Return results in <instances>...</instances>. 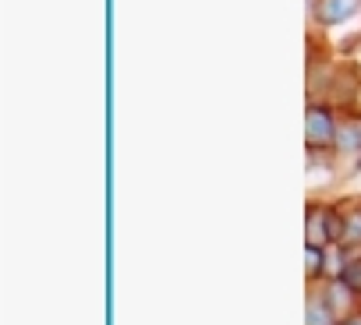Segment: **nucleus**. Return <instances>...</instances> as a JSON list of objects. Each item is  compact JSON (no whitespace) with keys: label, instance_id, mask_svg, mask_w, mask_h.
<instances>
[{"label":"nucleus","instance_id":"obj_1","mask_svg":"<svg viewBox=\"0 0 361 325\" xmlns=\"http://www.w3.org/2000/svg\"><path fill=\"white\" fill-rule=\"evenodd\" d=\"M305 138H308L312 148H326V145L336 141V127H333L329 110H322V106H308V113H305Z\"/></svg>","mask_w":361,"mask_h":325},{"label":"nucleus","instance_id":"obj_2","mask_svg":"<svg viewBox=\"0 0 361 325\" xmlns=\"http://www.w3.org/2000/svg\"><path fill=\"white\" fill-rule=\"evenodd\" d=\"M357 4H361V0H319L315 15H319L322 25H336V22L350 18V15L357 11Z\"/></svg>","mask_w":361,"mask_h":325},{"label":"nucleus","instance_id":"obj_3","mask_svg":"<svg viewBox=\"0 0 361 325\" xmlns=\"http://www.w3.org/2000/svg\"><path fill=\"white\" fill-rule=\"evenodd\" d=\"M305 325H333V307H329V304H322V300H308Z\"/></svg>","mask_w":361,"mask_h":325},{"label":"nucleus","instance_id":"obj_4","mask_svg":"<svg viewBox=\"0 0 361 325\" xmlns=\"http://www.w3.org/2000/svg\"><path fill=\"white\" fill-rule=\"evenodd\" d=\"M340 279L361 297V258H354V262H343V272H340Z\"/></svg>","mask_w":361,"mask_h":325},{"label":"nucleus","instance_id":"obj_5","mask_svg":"<svg viewBox=\"0 0 361 325\" xmlns=\"http://www.w3.org/2000/svg\"><path fill=\"white\" fill-rule=\"evenodd\" d=\"M305 276L308 279L322 276V248H315V244H308V251H305Z\"/></svg>","mask_w":361,"mask_h":325},{"label":"nucleus","instance_id":"obj_6","mask_svg":"<svg viewBox=\"0 0 361 325\" xmlns=\"http://www.w3.org/2000/svg\"><path fill=\"white\" fill-rule=\"evenodd\" d=\"M336 145L340 148H357L361 145V124H347L336 131Z\"/></svg>","mask_w":361,"mask_h":325},{"label":"nucleus","instance_id":"obj_7","mask_svg":"<svg viewBox=\"0 0 361 325\" xmlns=\"http://www.w3.org/2000/svg\"><path fill=\"white\" fill-rule=\"evenodd\" d=\"M343 325H361V314H357V318H347Z\"/></svg>","mask_w":361,"mask_h":325}]
</instances>
